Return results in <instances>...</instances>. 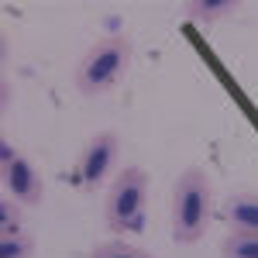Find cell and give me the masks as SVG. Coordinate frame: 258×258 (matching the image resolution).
Segmentation results:
<instances>
[{
	"instance_id": "ba28073f",
	"label": "cell",
	"mask_w": 258,
	"mask_h": 258,
	"mask_svg": "<svg viewBox=\"0 0 258 258\" xmlns=\"http://www.w3.org/2000/svg\"><path fill=\"white\" fill-rule=\"evenodd\" d=\"M220 258H258V231H231L217 244Z\"/></svg>"
},
{
	"instance_id": "5b68a950",
	"label": "cell",
	"mask_w": 258,
	"mask_h": 258,
	"mask_svg": "<svg viewBox=\"0 0 258 258\" xmlns=\"http://www.w3.org/2000/svg\"><path fill=\"white\" fill-rule=\"evenodd\" d=\"M0 176H4V193L11 200H18L21 207H41V200H45V179L31 165V159L18 155L7 169H0Z\"/></svg>"
},
{
	"instance_id": "52a82bcc",
	"label": "cell",
	"mask_w": 258,
	"mask_h": 258,
	"mask_svg": "<svg viewBox=\"0 0 258 258\" xmlns=\"http://www.w3.org/2000/svg\"><path fill=\"white\" fill-rule=\"evenodd\" d=\"M224 220L231 231H258V193H234L224 203Z\"/></svg>"
},
{
	"instance_id": "7c38bea8",
	"label": "cell",
	"mask_w": 258,
	"mask_h": 258,
	"mask_svg": "<svg viewBox=\"0 0 258 258\" xmlns=\"http://www.w3.org/2000/svg\"><path fill=\"white\" fill-rule=\"evenodd\" d=\"M18 155H21V152L14 148V145H11V141H7V138H0V169H7V165L18 159Z\"/></svg>"
},
{
	"instance_id": "7a4b0ae2",
	"label": "cell",
	"mask_w": 258,
	"mask_h": 258,
	"mask_svg": "<svg viewBox=\"0 0 258 258\" xmlns=\"http://www.w3.org/2000/svg\"><path fill=\"white\" fill-rule=\"evenodd\" d=\"M131 59H135L131 38H124V35L100 38L97 45L86 48V55L76 62V73H73V86H76V93L86 97V100L110 97L120 83L127 80V73H131Z\"/></svg>"
},
{
	"instance_id": "6da1fadb",
	"label": "cell",
	"mask_w": 258,
	"mask_h": 258,
	"mask_svg": "<svg viewBox=\"0 0 258 258\" xmlns=\"http://www.w3.org/2000/svg\"><path fill=\"white\" fill-rule=\"evenodd\" d=\"M214 217V186L207 169L189 165L172 186V207H169V231L176 244H197L203 241Z\"/></svg>"
},
{
	"instance_id": "8992f818",
	"label": "cell",
	"mask_w": 258,
	"mask_h": 258,
	"mask_svg": "<svg viewBox=\"0 0 258 258\" xmlns=\"http://www.w3.org/2000/svg\"><path fill=\"white\" fill-rule=\"evenodd\" d=\"M179 11H182V18L189 24L207 28V24L234 18L241 11V0H186V4H179Z\"/></svg>"
},
{
	"instance_id": "8fae6325",
	"label": "cell",
	"mask_w": 258,
	"mask_h": 258,
	"mask_svg": "<svg viewBox=\"0 0 258 258\" xmlns=\"http://www.w3.org/2000/svg\"><path fill=\"white\" fill-rule=\"evenodd\" d=\"M21 210H24V207H21L18 200H11L7 193H4V200H0V238L21 234V220H24Z\"/></svg>"
},
{
	"instance_id": "3957f363",
	"label": "cell",
	"mask_w": 258,
	"mask_h": 258,
	"mask_svg": "<svg viewBox=\"0 0 258 258\" xmlns=\"http://www.w3.org/2000/svg\"><path fill=\"white\" fill-rule=\"evenodd\" d=\"M148 210V172L141 165H124L103 200V220L110 231H141Z\"/></svg>"
},
{
	"instance_id": "9c48e42d",
	"label": "cell",
	"mask_w": 258,
	"mask_h": 258,
	"mask_svg": "<svg viewBox=\"0 0 258 258\" xmlns=\"http://www.w3.org/2000/svg\"><path fill=\"white\" fill-rule=\"evenodd\" d=\"M90 258H155V255H148L138 244H127V241L114 238V241H103V244H93Z\"/></svg>"
},
{
	"instance_id": "277c9868",
	"label": "cell",
	"mask_w": 258,
	"mask_h": 258,
	"mask_svg": "<svg viewBox=\"0 0 258 258\" xmlns=\"http://www.w3.org/2000/svg\"><path fill=\"white\" fill-rule=\"evenodd\" d=\"M120 159V138L114 131H100L86 141V148L80 152V162H76V186L80 189H97L107 179L114 176Z\"/></svg>"
},
{
	"instance_id": "30bf717a",
	"label": "cell",
	"mask_w": 258,
	"mask_h": 258,
	"mask_svg": "<svg viewBox=\"0 0 258 258\" xmlns=\"http://www.w3.org/2000/svg\"><path fill=\"white\" fill-rule=\"evenodd\" d=\"M38 251V241L31 234H11V238H0V258H35Z\"/></svg>"
}]
</instances>
